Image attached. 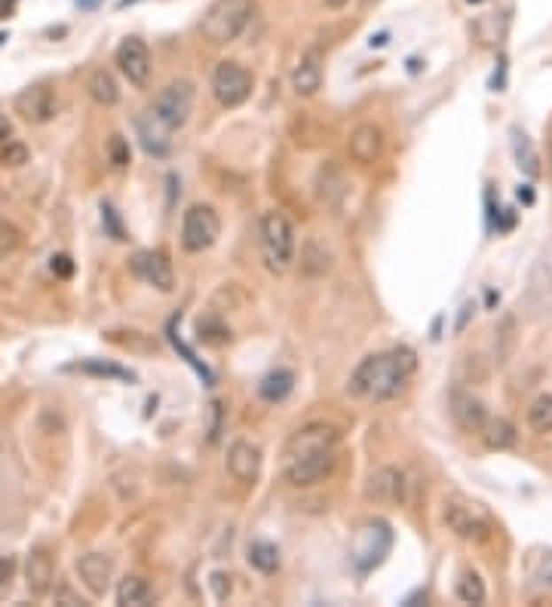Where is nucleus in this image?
Instances as JSON below:
<instances>
[{"label":"nucleus","instance_id":"nucleus-11","mask_svg":"<svg viewBox=\"0 0 552 607\" xmlns=\"http://www.w3.org/2000/svg\"><path fill=\"white\" fill-rule=\"evenodd\" d=\"M117 68L120 74L129 80L136 89H144V86L151 83V52H148V43H144L142 37H126L123 43L117 46Z\"/></svg>","mask_w":552,"mask_h":607},{"label":"nucleus","instance_id":"nucleus-4","mask_svg":"<svg viewBox=\"0 0 552 607\" xmlns=\"http://www.w3.org/2000/svg\"><path fill=\"white\" fill-rule=\"evenodd\" d=\"M255 0H215L203 16V37L215 46H228L249 28Z\"/></svg>","mask_w":552,"mask_h":607},{"label":"nucleus","instance_id":"nucleus-28","mask_svg":"<svg viewBox=\"0 0 552 607\" xmlns=\"http://www.w3.org/2000/svg\"><path fill=\"white\" fill-rule=\"evenodd\" d=\"M77 371H86V375H98V377H117V380H136L132 377V371L120 369V365H111V362H96V359H89V362H80L74 365Z\"/></svg>","mask_w":552,"mask_h":607},{"label":"nucleus","instance_id":"nucleus-41","mask_svg":"<svg viewBox=\"0 0 552 607\" xmlns=\"http://www.w3.org/2000/svg\"><path fill=\"white\" fill-rule=\"evenodd\" d=\"M467 4H482V0H467Z\"/></svg>","mask_w":552,"mask_h":607},{"label":"nucleus","instance_id":"nucleus-7","mask_svg":"<svg viewBox=\"0 0 552 607\" xmlns=\"http://www.w3.org/2000/svg\"><path fill=\"white\" fill-rule=\"evenodd\" d=\"M218 237H222V218H218V212L212 209V206L206 203H194L188 212H184L182 218V245L184 252H199L212 249V245L218 243Z\"/></svg>","mask_w":552,"mask_h":607},{"label":"nucleus","instance_id":"nucleus-27","mask_svg":"<svg viewBox=\"0 0 552 607\" xmlns=\"http://www.w3.org/2000/svg\"><path fill=\"white\" fill-rule=\"evenodd\" d=\"M457 598L463 604H482L485 602V583L476 571H467L461 580H457Z\"/></svg>","mask_w":552,"mask_h":607},{"label":"nucleus","instance_id":"nucleus-6","mask_svg":"<svg viewBox=\"0 0 552 607\" xmlns=\"http://www.w3.org/2000/svg\"><path fill=\"white\" fill-rule=\"evenodd\" d=\"M252 86H255V77H252L249 68H243L239 62H218L215 71H212V96L222 108H239V105L249 102Z\"/></svg>","mask_w":552,"mask_h":607},{"label":"nucleus","instance_id":"nucleus-20","mask_svg":"<svg viewBox=\"0 0 552 607\" xmlns=\"http://www.w3.org/2000/svg\"><path fill=\"white\" fill-rule=\"evenodd\" d=\"M86 92H89V98L96 105H102V108H114V105L120 102V86L111 71L105 68H96L89 74V80H86Z\"/></svg>","mask_w":552,"mask_h":607},{"label":"nucleus","instance_id":"nucleus-26","mask_svg":"<svg viewBox=\"0 0 552 607\" xmlns=\"http://www.w3.org/2000/svg\"><path fill=\"white\" fill-rule=\"evenodd\" d=\"M249 564L255 571L261 573H276L279 571V552L274 543H264V540H258V543L249 546Z\"/></svg>","mask_w":552,"mask_h":607},{"label":"nucleus","instance_id":"nucleus-23","mask_svg":"<svg viewBox=\"0 0 552 607\" xmlns=\"http://www.w3.org/2000/svg\"><path fill=\"white\" fill-rule=\"evenodd\" d=\"M482 436H485V442H488V448H497V451L513 448V445H516L513 424H509V420H503V417H488V420H485Z\"/></svg>","mask_w":552,"mask_h":607},{"label":"nucleus","instance_id":"nucleus-31","mask_svg":"<svg viewBox=\"0 0 552 607\" xmlns=\"http://www.w3.org/2000/svg\"><path fill=\"white\" fill-rule=\"evenodd\" d=\"M138 136H142V144L148 153H154V157H166V153H169V144H166L154 129H148V120L144 117H138Z\"/></svg>","mask_w":552,"mask_h":607},{"label":"nucleus","instance_id":"nucleus-14","mask_svg":"<svg viewBox=\"0 0 552 607\" xmlns=\"http://www.w3.org/2000/svg\"><path fill=\"white\" fill-rule=\"evenodd\" d=\"M261 448L252 442H234L228 451V472L237 479L239 485H255L258 476H261Z\"/></svg>","mask_w":552,"mask_h":607},{"label":"nucleus","instance_id":"nucleus-15","mask_svg":"<svg viewBox=\"0 0 552 607\" xmlns=\"http://www.w3.org/2000/svg\"><path fill=\"white\" fill-rule=\"evenodd\" d=\"M77 573L83 580V586L96 598H102L111 589V577H114V562L105 552H89V556L77 558Z\"/></svg>","mask_w":552,"mask_h":607},{"label":"nucleus","instance_id":"nucleus-35","mask_svg":"<svg viewBox=\"0 0 552 607\" xmlns=\"http://www.w3.org/2000/svg\"><path fill=\"white\" fill-rule=\"evenodd\" d=\"M52 273H56V276H62V279H68L71 273H74V261H71L68 255H56V258H52Z\"/></svg>","mask_w":552,"mask_h":607},{"label":"nucleus","instance_id":"nucleus-19","mask_svg":"<svg viewBox=\"0 0 552 607\" xmlns=\"http://www.w3.org/2000/svg\"><path fill=\"white\" fill-rule=\"evenodd\" d=\"M451 415H455L457 426L467 432H482L485 420H488L485 405L478 402L476 396H470V393H455V396H451Z\"/></svg>","mask_w":552,"mask_h":607},{"label":"nucleus","instance_id":"nucleus-39","mask_svg":"<svg viewBox=\"0 0 552 607\" xmlns=\"http://www.w3.org/2000/svg\"><path fill=\"white\" fill-rule=\"evenodd\" d=\"M347 4H350V0H325V6H329V10H344Z\"/></svg>","mask_w":552,"mask_h":607},{"label":"nucleus","instance_id":"nucleus-18","mask_svg":"<svg viewBox=\"0 0 552 607\" xmlns=\"http://www.w3.org/2000/svg\"><path fill=\"white\" fill-rule=\"evenodd\" d=\"M25 583H28V592L37 598L50 595L52 586H56V564H52V556L46 549H35L25 562Z\"/></svg>","mask_w":552,"mask_h":607},{"label":"nucleus","instance_id":"nucleus-40","mask_svg":"<svg viewBox=\"0 0 552 607\" xmlns=\"http://www.w3.org/2000/svg\"><path fill=\"white\" fill-rule=\"evenodd\" d=\"M77 4H80V6H92L96 0H77Z\"/></svg>","mask_w":552,"mask_h":607},{"label":"nucleus","instance_id":"nucleus-32","mask_svg":"<svg viewBox=\"0 0 552 607\" xmlns=\"http://www.w3.org/2000/svg\"><path fill=\"white\" fill-rule=\"evenodd\" d=\"M28 157H31V153H28V148H25L22 142H6L4 148H0V163L12 166V169L28 163Z\"/></svg>","mask_w":552,"mask_h":607},{"label":"nucleus","instance_id":"nucleus-12","mask_svg":"<svg viewBox=\"0 0 552 607\" xmlns=\"http://www.w3.org/2000/svg\"><path fill=\"white\" fill-rule=\"evenodd\" d=\"M365 497L375 500V503L402 506V503H408V479H405V472L396 470V466H381V470H375L369 476Z\"/></svg>","mask_w":552,"mask_h":607},{"label":"nucleus","instance_id":"nucleus-30","mask_svg":"<svg viewBox=\"0 0 552 607\" xmlns=\"http://www.w3.org/2000/svg\"><path fill=\"white\" fill-rule=\"evenodd\" d=\"M513 331H516V319L513 316H503V323H501V329H497V362H507L509 359V350H513V344H516V338H513Z\"/></svg>","mask_w":552,"mask_h":607},{"label":"nucleus","instance_id":"nucleus-16","mask_svg":"<svg viewBox=\"0 0 552 607\" xmlns=\"http://www.w3.org/2000/svg\"><path fill=\"white\" fill-rule=\"evenodd\" d=\"M323 62L325 58H323V50H319V46H310V50L301 56V62H298L295 71H292V89H295L298 96H304V98L316 96V89L323 86V74H325Z\"/></svg>","mask_w":552,"mask_h":607},{"label":"nucleus","instance_id":"nucleus-24","mask_svg":"<svg viewBox=\"0 0 552 607\" xmlns=\"http://www.w3.org/2000/svg\"><path fill=\"white\" fill-rule=\"evenodd\" d=\"M513 153H516V166L525 172V175H531V178L540 175V157H537L534 144L528 142V136L518 129H513Z\"/></svg>","mask_w":552,"mask_h":607},{"label":"nucleus","instance_id":"nucleus-36","mask_svg":"<svg viewBox=\"0 0 552 607\" xmlns=\"http://www.w3.org/2000/svg\"><path fill=\"white\" fill-rule=\"evenodd\" d=\"M212 589H215L218 602H224V598L230 595V577H224V573H212Z\"/></svg>","mask_w":552,"mask_h":607},{"label":"nucleus","instance_id":"nucleus-33","mask_svg":"<svg viewBox=\"0 0 552 607\" xmlns=\"http://www.w3.org/2000/svg\"><path fill=\"white\" fill-rule=\"evenodd\" d=\"M108 157H111V163H114L117 169H123V166H129V160H132L129 142H126L123 136H111V142H108Z\"/></svg>","mask_w":552,"mask_h":607},{"label":"nucleus","instance_id":"nucleus-5","mask_svg":"<svg viewBox=\"0 0 552 607\" xmlns=\"http://www.w3.org/2000/svg\"><path fill=\"white\" fill-rule=\"evenodd\" d=\"M194 98H197V86L190 80H172L166 83L163 89L154 96V108H151V117L163 126L166 132L182 129L184 123L190 120V111H194Z\"/></svg>","mask_w":552,"mask_h":607},{"label":"nucleus","instance_id":"nucleus-8","mask_svg":"<svg viewBox=\"0 0 552 607\" xmlns=\"http://www.w3.org/2000/svg\"><path fill=\"white\" fill-rule=\"evenodd\" d=\"M390 543H393V533H390L387 522H365L362 528L356 531L350 558H354V564L359 571H371L384 562V556L390 552Z\"/></svg>","mask_w":552,"mask_h":607},{"label":"nucleus","instance_id":"nucleus-13","mask_svg":"<svg viewBox=\"0 0 552 607\" xmlns=\"http://www.w3.org/2000/svg\"><path fill=\"white\" fill-rule=\"evenodd\" d=\"M129 270L136 273L142 283L154 285L157 292H172V285H175V273H172L169 258H166L163 252H157V249L136 252V255H132V261H129Z\"/></svg>","mask_w":552,"mask_h":607},{"label":"nucleus","instance_id":"nucleus-29","mask_svg":"<svg viewBox=\"0 0 552 607\" xmlns=\"http://www.w3.org/2000/svg\"><path fill=\"white\" fill-rule=\"evenodd\" d=\"M19 245H22V230H19L12 222H4V218H0V261L10 258Z\"/></svg>","mask_w":552,"mask_h":607},{"label":"nucleus","instance_id":"nucleus-38","mask_svg":"<svg viewBox=\"0 0 552 607\" xmlns=\"http://www.w3.org/2000/svg\"><path fill=\"white\" fill-rule=\"evenodd\" d=\"M10 136H12L10 120H6V117H0V144H6V142H10Z\"/></svg>","mask_w":552,"mask_h":607},{"label":"nucleus","instance_id":"nucleus-2","mask_svg":"<svg viewBox=\"0 0 552 607\" xmlns=\"http://www.w3.org/2000/svg\"><path fill=\"white\" fill-rule=\"evenodd\" d=\"M417 371V353L411 346H393L387 353L365 356L350 375V396L365 402H387L408 386L411 375Z\"/></svg>","mask_w":552,"mask_h":607},{"label":"nucleus","instance_id":"nucleus-3","mask_svg":"<svg viewBox=\"0 0 552 607\" xmlns=\"http://www.w3.org/2000/svg\"><path fill=\"white\" fill-rule=\"evenodd\" d=\"M261 255L264 267L276 276H283L298 255V237L292 222L283 212H264L261 215Z\"/></svg>","mask_w":552,"mask_h":607},{"label":"nucleus","instance_id":"nucleus-25","mask_svg":"<svg viewBox=\"0 0 552 607\" xmlns=\"http://www.w3.org/2000/svg\"><path fill=\"white\" fill-rule=\"evenodd\" d=\"M528 426L534 432H552V393H543L528 405Z\"/></svg>","mask_w":552,"mask_h":607},{"label":"nucleus","instance_id":"nucleus-1","mask_svg":"<svg viewBox=\"0 0 552 607\" xmlns=\"http://www.w3.org/2000/svg\"><path fill=\"white\" fill-rule=\"evenodd\" d=\"M338 466V430L310 424L298 430L283 448V479L292 488H310L329 479Z\"/></svg>","mask_w":552,"mask_h":607},{"label":"nucleus","instance_id":"nucleus-17","mask_svg":"<svg viewBox=\"0 0 552 607\" xmlns=\"http://www.w3.org/2000/svg\"><path fill=\"white\" fill-rule=\"evenodd\" d=\"M347 151H350V157H354L356 163H362V166L377 163V160L384 157V132H381V126H375V123L356 126V129L350 132V138H347Z\"/></svg>","mask_w":552,"mask_h":607},{"label":"nucleus","instance_id":"nucleus-9","mask_svg":"<svg viewBox=\"0 0 552 607\" xmlns=\"http://www.w3.org/2000/svg\"><path fill=\"white\" fill-rule=\"evenodd\" d=\"M58 108H62L58 89L52 83H46V80L25 86V89L16 96V114L22 117L25 123H35V126L50 123V120H56Z\"/></svg>","mask_w":552,"mask_h":607},{"label":"nucleus","instance_id":"nucleus-10","mask_svg":"<svg viewBox=\"0 0 552 607\" xmlns=\"http://www.w3.org/2000/svg\"><path fill=\"white\" fill-rule=\"evenodd\" d=\"M442 518L448 525V531L455 533L463 543H485L491 537V525L473 503H463V500H445Z\"/></svg>","mask_w":552,"mask_h":607},{"label":"nucleus","instance_id":"nucleus-22","mask_svg":"<svg viewBox=\"0 0 552 607\" xmlns=\"http://www.w3.org/2000/svg\"><path fill=\"white\" fill-rule=\"evenodd\" d=\"M151 598H154V589H151V583L144 577H123L117 583V604L123 607H142L148 604Z\"/></svg>","mask_w":552,"mask_h":607},{"label":"nucleus","instance_id":"nucleus-34","mask_svg":"<svg viewBox=\"0 0 552 607\" xmlns=\"http://www.w3.org/2000/svg\"><path fill=\"white\" fill-rule=\"evenodd\" d=\"M12 577H16V558H12V556H0V595L10 589Z\"/></svg>","mask_w":552,"mask_h":607},{"label":"nucleus","instance_id":"nucleus-21","mask_svg":"<svg viewBox=\"0 0 552 607\" xmlns=\"http://www.w3.org/2000/svg\"><path fill=\"white\" fill-rule=\"evenodd\" d=\"M292 390H295V375H292L289 369L268 371V375L261 377V384H258V396H261L264 402H274V405L289 399Z\"/></svg>","mask_w":552,"mask_h":607},{"label":"nucleus","instance_id":"nucleus-37","mask_svg":"<svg viewBox=\"0 0 552 607\" xmlns=\"http://www.w3.org/2000/svg\"><path fill=\"white\" fill-rule=\"evenodd\" d=\"M102 212H105V224L111 228V233H114V239H126V237H123V230H120V222H117L114 209H111V206L105 203V206H102Z\"/></svg>","mask_w":552,"mask_h":607}]
</instances>
